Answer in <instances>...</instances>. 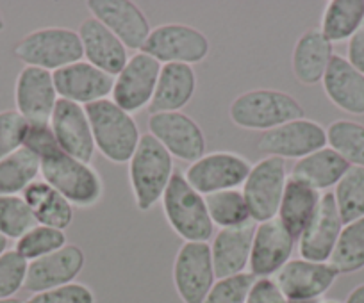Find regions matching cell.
I'll return each mask as SVG.
<instances>
[{
    "label": "cell",
    "mask_w": 364,
    "mask_h": 303,
    "mask_svg": "<svg viewBox=\"0 0 364 303\" xmlns=\"http://www.w3.org/2000/svg\"><path fill=\"white\" fill-rule=\"evenodd\" d=\"M40 173L59 194L73 207L90 209L104 197V182L100 173L87 162L65 154L61 148L40 159Z\"/></svg>",
    "instance_id": "1"
},
{
    "label": "cell",
    "mask_w": 364,
    "mask_h": 303,
    "mask_svg": "<svg viewBox=\"0 0 364 303\" xmlns=\"http://www.w3.org/2000/svg\"><path fill=\"white\" fill-rule=\"evenodd\" d=\"M173 173V158L166 148L150 134H143L129 161V182L138 211H150L163 200Z\"/></svg>",
    "instance_id": "2"
},
{
    "label": "cell",
    "mask_w": 364,
    "mask_h": 303,
    "mask_svg": "<svg viewBox=\"0 0 364 303\" xmlns=\"http://www.w3.org/2000/svg\"><path fill=\"white\" fill-rule=\"evenodd\" d=\"M84 111L100 154L114 165H125L131 161L141 139L132 114L120 109L111 99L90 104Z\"/></svg>",
    "instance_id": "3"
},
{
    "label": "cell",
    "mask_w": 364,
    "mask_h": 303,
    "mask_svg": "<svg viewBox=\"0 0 364 303\" xmlns=\"http://www.w3.org/2000/svg\"><path fill=\"white\" fill-rule=\"evenodd\" d=\"M229 118L236 127L268 132L288 121L304 118V106L281 89L257 88L241 93L229 107Z\"/></svg>",
    "instance_id": "4"
},
{
    "label": "cell",
    "mask_w": 364,
    "mask_h": 303,
    "mask_svg": "<svg viewBox=\"0 0 364 303\" xmlns=\"http://www.w3.org/2000/svg\"><path fill=\"white\" fill-rule=\"evenodd\" d=\"M163 212L171 231L184 243H208L215 225L204 194L191 187L184 173L175 172L163 194Z\"/></svg>",
    "instance_id": "5"
},
{
    "label": "cell",
    "mask_w": 364,
    "mask_h": 303,
    "mask_svg": "<svg viewBox=\"0 0 364 303\" xmlns=\"http://www.w3.org/2000/svg\"><path fill=\"white\" fill-rule=\"evenodd\" d=\"M13 52L23 65L52 73L82 61L84 57L79 34L66 27H43L33 31L15 45Z\"/></svg>",
    "instance_id": "6"
},
{
    "label": "cell",
    "mask_w": 364,
    "mask_h": 303,
    "mask_svg": "<svg viewBox=\"0 0 364 303\" xmlns=\"http://www.w3.org/2000/svg\"><path fill=\"white\" fill-rule=\"evenodd\" d=\"M211 45L202 31L186 23H163L154 27L141 52L161 65H198L209 55Z\"/></svg>",
    "instance_id": "7"
},
{
    "label": "cell",
    "mask_w": 364,
    "mask_h": 303,
    "mask_svg": "<svg viewBox=\"0 0 364 303\" xmlns=\"http://www.w3.org/2000/svg\"><path fill=\"white\" fill-rule=\"evenodd\" d=\"M288 179L286 161L281 158L266 155L264 159L252 166L241 189L248 211H250L252 221L262 223L277 218Z\"/></svg>",
    "instance_id": "8"
},
{
    "label": "cell",
    "mask_w": 364,
    "mask_h": 303,
    "mask_svg": "<svg viewBox=\"0 0 364 303\" xmlns=\"http://www.w3.org/2000/svg\"><path fill=\"white\" fill-rule=\"evenodd\" d=\"M175 291L182 303H204L216 282L209 243H184L171 270Z\"/></svg>",
    "instance_id": "9"
},
{
    "label": "cell",
    "mask_w": 364,
    "mask_h": 303,
    "mask_svg": "<svg viewBox=\"0 0 364 303\" xmlns=\"http://www.w3.org/2000/svg\"><path fill=\"white\" fill-rule=\"evenodd\" d=\"M252 165L247 158L234 152H211L191 162L184 172L188 182L200 194H213L243 186Z\"/></svg>",
    "instance_id": "10"
},
{
    "label": "cell",
    "mask_w": 364,
    "mask_h": 303,
    "mask_svg": "<svg viewBox=\"0 0 364 303\" xmlns=\"http://www.w3.org/2000/svg\"><path fill=\"white\" fill-rule=\"evenodd\" d=\"M161 66L163 65L159 61L145 52H136L114 77L111 100L129 114L149 107L156 92Z\"/></svg>",
    "instance_id": "11"
},
{
    "label": "cell",
    "mask_w": 364,
    "mask_h": 303,
    "mask_svg": "<svg viewBox=\"0 0 364 303\" xmlns=\"http://www.w3.org/2000/svg\"><path fill=\"white\" fill-rule=\"evenodd\" d=\"M149 134L166 148L171 158L195 162L205 155V134L186 113H159L149 116Z\"/></svg>",
    "instance_id": "12"
},
{
    "label": "cell",
    "mask_w": 364,
    "mask_h": 303,
    "mask_svg": "<svg viewBox=\"0 0 364 303\" xmlns=\"http://www.w3.org/2000/svg\"><path fill=\"white\" fill-rule=\"evenodd\" d=\"M327 146V131L318 121L300 118L277 128L262 132L257 150L281 159H302Z\"/></svg>",
    "instance_id": "13"
},
{
    "label": "cell",
    "mask_w": 364,
    "mask_h": 303,
    "mask_svg": "<svg viewBox=\"0 0 364 303\" xmlns=\"http://www.w3.org/2000/svg\"><path fill=\"white\" fill-rule=\"evenodd\" d=\"M338 277L339 273L328 263L291 259L273 280L289 303H313L334 285Z\"/></svg>",
    "instance_id": "14"
},
{
    "label": "cell",
    "mask_w": 364,
    "mask_h": 303,
    "mask_svg": "<svg viewBox=\"0 0 364 303\" xmlns=\"http://www.w3.org/2000/svg\"><path fill=\"white\" fill-rule=\"evenodd\" d=\"M86 8L91 16L107 27L127 50L141 52L150 27L149 18L131 0H87Z\"/></svg>",
    "instance_id": "15"
},
{
    "label": "cell",
    "mask_w": 364,
    "mask_h": 303,
    "mask_svg": "<svg viewBox=\"0 0 364 303\" xmlns=\"http://www.w3.org/2000/svg\"><path fill=\"white\" fill-rule=\"evenodd\" d=\"M295 239L279 218L257 223L252 243L248 273L255 278H272L291 260Z\"/></svg>",
    "instance_id": "16"
},
{
    "label": "cell",
    "mask_w": 364,
    "mask_h": 303,
    "mask_svg": "<svg viewBox=\"0 0 364 303\" xmlns=\"http://www.w3.org/2000/svg\"><path fill=\"white\" fill-rule=\"evenodd\" d=\"M52 77L59 99L79 104L82 107L107 99L114 84L113 75L102 72L87 61H77L65 68L55 70Z\"/></svg>",
    "instance_id": "17"
},
{
    "label": "cell",
    "mask_w": 364,
    "mask_h": 303,
    "mask_svg": "<svg viewBox=\"0 0 364 303\" xmlns=\"http://www.w3.org/2000/svg\"><path fill=\"white\" fill-rule=\"evenodd\" d=\"M58 100L52 72L36 66L22 68L15 84V104L27 123H50Z\"/></svg>",
    "instance_id": "18"
},
{
    "label": "cell",
    "mask_w": 364,
    "mask_h": 303,
    "mask_svg": "<svg viewBox=\"0 0 364 303\" xmlns=\"http://www.w3.org/2000/svg\"><path fill=\"white\" fill-rule=\"evenodd\" d=\"M50 128L59 148L65 154L90 165L95 158L97 146L91 132L90 120L79 104L59 99L50 118Z\"/></svg>",
    "instance_id": "19"
},
{
    "label": "cell",
    "mask_w": 364,
    "mask_h": 303,
    "mask_svg": "<svg viewBox=\"0 0 364 303\" xmlns=\"http://www.w3.org/2000/svg\"><path fill=\"white\" fill-rule=\"evenodd\" d=\"M86 264L82 248L66 243L61 250L29 263L23 289L33 294L72 284Z\"/></svg>",
    "instance_id": "20"
},
{
    "label": "cell",
    "mask_w": 364,
    "mask_h": 303,
    "mask_svg": "<svg viewBox=\"0 0 364 303\" xmlns=\"http://www.w3.org/2000/svg\"><path fill=\"white\" fill-rule=\"evenodd\" d=\"M343 226H345V223L339 216L334 194H321L320 205H318L313 221L307 225V228L299 239L300 259L311 260V263H328Z\"/></svg>",
    "instance_id": "21"
},
{
    "label": "cell",
    "mask_w": 364,
    "mask_h": 303,
    "mask_svg": "<svg viewBox=\"0 0 364 303\" xmlns=\"http://www.w3.org/2000/svg\"><path fill=\"white\" fill-rule=\"evenodd\" d=\"M82 43V54L90 65L97 66L102 72L117 77L129 61V52L125 45L107 29L104 23L93 16L82 20L77 31Z\"/></svg>",
    "instance_id": "22"
},
{
    "label": "cell",
    "mask_w": 364,
    "mask_h": 303,
    "mask_svg": "<svg viewBox=\"0 0 364 303\" xmlns=\"http://www.w3.org/2000/svg\"><path fill=\"white\" fill-rule=\"evenodd\" d=\"M255 226L257 223L250 221L247 225L234 226V228H222L215 236L211 245V257L216 280L245 273L250 263Z\"/></svg>",
    "instance_id": "23"
},
{
    "label": "cell",
    "mask_w": 364,
    "mask_h": 303,
    "mask_svg": "<svg viewBox=\"0 0 364 303\" xmlns=\"http://www.w3.org/2000/svg\"><path fill=\"white\" fill-rule=\"evenodd\" d=\"M327 99L345 113L353 116L364 114V75L353 68L346 57L336 55L331 59L321 81Z\"/></svg>",
    "instance_id": "24"
},
{
    "label": "cell",
    "mask_w": 364,
    "mask_h": 303,
    "mask_svg": "<svg viewBox=\"0 0 364 303\" xmlns=\"http://www.w3.org/2000/svg\"><path fill=\"white\" fill-rule=\"evenodd\" d=\"M195 92H197V73L193 66L163 65L149 113H177L191 102Z\"/></svg>",
    "instance_id": "25"
},
{
    "label": "cell",
    "mask_w": 364,
    "mask_h": 303,
    "mask_svg": "<svg viewBox=\"0 0 364 303\" xmlns=\"http://www.w3.org/2000/svg\"><path fill=\"white\" fill-rule=\"evenodd\" d=\"M332 57H334L332 43L321 34V31L307 29L293 47V75L304 86L318 84L323 81Z\"/></svg>",
    "instance_id": "26"
},
{
    "label": "cell",
    "mask_w": 364,
    "mask_h": 303,
    "mask_svg": "<svg viewBox=\"0 0 364 303\" xmlns=\"http://www.w3.org/2000/svg\"><path fill=\"white\" fill-rule=\"evenodd\" d=\"M348 168L350 165L341 155L325 146L318 152L299 159L289 172V179L299 180L316 191H325L336 187V184L343 179Z\"/></svg>",
    "instance_id": "27"
},
{
    "label": "cell",
    "mask_w": 364,
    "mask_h": 303,
    "mask_svg": "<svg viewBox=\"0 0 364 303\" xmlns=\"http://www.w3.org/2000/svg\"><path fill=\"white\" fill-rule=\"evenodd\" d=\"M320 200V191L313 189V187L306 186V184L299 182L295 179H288L277 218L286 226V231L293 236L295 241L300 239L307 225L313 221Z\"/></svg>",
    "instance_id": "28"
},
{
    "label": "cell",
    "mask_w": 364,
    "mask_h": 303,
    "mask_svg": "<svg viewBox=\"0 0 364 303\" xmlns=\"http://www.w3.org/2000/svg\"><path fill=\"white\" fill-rule=\"evenodd\" d=\"M38 225L65 232L73 221V205L45 180H34L22 193Z\"/></svg>",
    "instance_id": "29"
},
{
    "label": "cell",
    "mask_w": 364,
    "mask_h": 303,
    "mask_svg": "<svg viewBox=\"0 0 364 303\" xmlns=\"http://www.w3.org/2000/svg\"><path fill=\"white\" fill-rule=\"evenodd\" d=\"M364 22V0H332L321 16L320 31L331 43L350 40Z\"/></svg>",
    "instance_id": "30"
},
{
    "label": "cell",
    "mask_w": 364,
    "mask_h": 303,
    "mask_svg": "<svg viewBox=\"0 0 364 303\" xmlns=\"http://www.w3.org/2000/svg\"><path fill=\"white\" fill-rule=\"evenodd\" d=\"M40 175V159L27 148H18L0 161V197L23 193Z\"/></svg>",
    "instance_id": "31"
},
{
    "label": "cell",
    "mask_w": 364,
    "mask_h": 303,
    "mask_svg": "<svg viewBox=\"0 0 364 303\" xmlns=\"http://www.w3.org/2000/svg\"><path fill=\"white\" fill-rule=\"evenodd\" d=\"M328 264L339 275L355 273L364 268V218L343 226Z\"/></svg>",
    "instance_id": "32"
},
{
    "label": "cell",
    "mask_w": 364,
    "mask_h": 303,
    "mask_svg": "<svg viewBox=\"0 0 364 303\" xmlns=\"http://www.w3.org/2000/svg\"><path fill=\"white\" fill-rule=\"evenodd\" d=\"M204 198L209 218H211L213 225L220 226V231L247 225L252 221L248 205L240 189L220 191V193L205 194Z\"/></svg>",
    "instance_id": "33"
},
{
    "label": "cell",
    "mask_w": 364,
    "mask_h": 303,
    "mask_svg": "<svg viewBox=\"0 0 364 303\" xmlns=\"http://www.w3.org/2000/svg\"><path fill=\"white\" fill-rule=\"evenodd\" d=\"M327 146L350 166L364 168V125L352 120H336L327 128Z\"/></svg>",
    "instance_id": "34"
},
{
    "label": "cell",
    "mask_w": 364,
    "mask_h": 303,
    "mask_svg": "<svg viewBox=\"0 0 364 303\" xmlns=\"http://www.w3.org/2000/svg\"><path fill=\"white\" fill-rule=\"evenodd\" d=\"M332 194L345 225L364 218V168L350 166Z\"/></svg>",
    "instance_id": "35"
},
{
    "label": "cell",
    "mask_w": 364,
    "mask_h": 303,
    "mask_svg": "<svg viewBox=\"0 0 364 303\" xmlns=\"http://www.w3.org/2000/svg\"><path fill=\"white\" fill-rule=\"evenodd\" d=\"M65 245V232L58 231V228H52V226L36 225L16 241L15 250L23 257V259L33 263V260L58 252V250H61Z\"/></svg>",
    "instance_id": "36"
},
{
    "label": "cell",
    "mask_w": 364,
    "mask_h": 303,
    "mask_svg": "<svg viewBox=\"0 0 364 303\" xmlns=\"http://www.w3.org/2000/svg\"><path fill=\"white\" fill-rule=\"evenodd\" d=\"M36 225V219L22 197H0V234L4 238L18 241Z\"/></svg>",
    "instance_id": "37"
},
{
    "label": "cell",
    "mask_w": 364,
    "mask_h": 303,
    "mask_svg": "<svg viewBox=\"0 0 364 303\" xmlns=\"http://www.w3.org/2000/svg\"><path fill=\"white\" fill-rule=\"evenodd\" d=\"M29 260L23 259L16 250H8L0 255V299L15 298L26 284Z\"/></svg>",
    "instance_id": "38"
},
{
    "label": "cell",
    "mask_w": 364,
    "mask_h": 303,
    "mask_svg": "<svg viewBox=\"0 0 364 303\" xmlns=\"http://www.w3.org/2000/svg\"><path fill=\"white\" fill-rule=\"evenodd\" d=\"M255 277L248 271L236 277L216 280L204 303H247V296L254 285Z\"/></svg>",
    "instance_id": "39"
},
{
    "label": "cell",
    "mask_w": 364,
    "mask_h": 303,
    "mask_svg": "<svg viewBox=\"0 0 364 303\" xmlns=\"http://www.w3.org/2000/svg\"><path fill=\"white\" fill-rule=\"evenodd\" d=\"M27 125L16 111H0V161L22 148Z\"/></svg>",
    "instance_id": "40"
},
{
    "label": "cell",
    "mask_w": 364,
    "mask_h": 303,
    "mask_svg": "<svg viewBox=\"0 0 364 303\" xmlns=\"http://www.w3.org/2000/svg\"><path fill=\"white\" fill-rule=\"evenodd\" d=\"M23 303H97V298L86 284L72 282L50 291L36 292Z\"/></svg>",
    "instance_id": "41"
},
{
    "label": "cell",
    "mask_w": 364,
    "mask_h": 303,
    "mask_svg": "<svg viewBox=\"0 0 364 303\" xmlns=\"http://www.w3.org/2000/svg\"><path fill=\"white\" fill-rule=\"evenodd\" d=\"M23 148L31 150L38 159L50 154L52 150L59 148L58 141L54 138L50 123H29L27 125L26 139H23Z\"/></svg>",
    "instance_id": "42"
},
{
    "label": "cell",
    "mask_w": 364,
    "mask_h": 303,
    "mask_svg": "<svg viewBox=\"0 0 364 303\" xmlns=\"http://www.w3.org/2000/svg\"><path fill=\"white\" fill-rule=\"evenodd\" d=\"M247 303H289L273 278H255L247 296Z\"/></svg>",
    "instance_id": "43"
},
{
    "label": "cell",
    "mask_w": 364,
    "mask_h": 303,
    "mask_svg": "<svg viewBox=\"0 0 364 303\" xmlns=\"http://www.w3.org/2000/svg\"><path fill=\"white\" fill-rule=\"evenodd\" d=\"M346 61L364 75V22L363 26L355 31V34L348 40V47H346Z\"/></svg>",
    "instance_id": "44"
},
{
    "label": "cell",
    "mask_w": 364,
    "mask_h": 303,
    "mask_svg": "<svg viewBox=\"0 0 364 303\" xmlns=\"http://www.w3.org/2000/svg\"><path fill=\"white\" fill-rule=\"evenodd\" d=\"M345 303H364V284L357 285L355 289H352L350 294L346 296Z\"/></svg>",
    "instance_id": "45"
},
{
    "label": "cell",
    "mask_w": 364,
    "mask_h": 303,
    "mask_svg": "<svg viewBox=\"0 0 364 303\" xmlns=\"http://www.w3.org/2000/svg\"><path fill=\"white\" fill-rule=\"evenodd\" d=\"M8 245H9V239L0 234V255H2L4 252H8Z\"/></svg>",
    "instance_id": "46"
},
{
    "label": "cell",
    "mask_w": 364,
    "mask_h": 303,
    "mask_svg": "<svg viewBox=\"0 0 364 303\" xmlns=\"http://www.w3.org/2000/svg\"><path fill=\"white\" fill-rule=\"evenodd\" d=\"M0 303H23V302L18 298H4V299H0Z\"/></svg>",
    "instance_id": "47"
},
{
    "label": "cell",
    "mask_w": 364,
    "mask_h": 303,
    "mask_svg": "<svg viewBox=\"0 0 364 303\" xmlns=\"http://www.w3.org/2000/svg\"><path fill=\"white\" fill-rule=\"evenodd\" d=\"M6 23H4V16H2V13H0V31H4Z\"/></svg>",
    "instance_id": "48"
},
{
    "label": "cell",
    "mask_w": 364,
    "mask_h": 303,
    "mask_svg": "<svg viewBox=\"0 0 364 303\" xmlns=\"http://www.w3.org/2000/svg\"><path fill=\"white\" fill-rule=\"evenodd\" d=\"M318 303H339L338 299H321V302H318Z\"/></svg>",
    "instance_id": "49"
}]
</instances>
